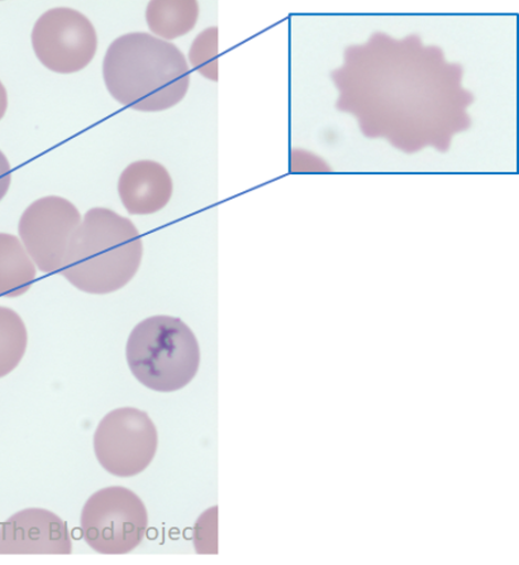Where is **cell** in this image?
<instances>
[{"instance_id":"6da1fadb","label":"cell","mask_w":519,"mask_h":565,"mask_svg":"<svg viewBox=\"0 0 519 565\" xmlns=\"http://www.w3.org/2000/svg\"><path fill=\"white\" fill-rule=\"evenodd\" d=\"M104 83L112 97L138 111H163L186 98L190 70L172 43L136 32L110 43L103 63Z\"/></svg>"},{"instance_id":"7a4b0ae2","label":"cell","mask_w":519,"mask_h":565,"mask_svg":"<svg viewBox=\"0 0 519 565\" xmlns=\"http://www.w3.org/2000/svg\"><path fill=\"white\" fill-rule=\"evenodd\" d=\"M144 257L135 224L107 207H93L66 250L63 275L77 290L107 295L133 281Z\"/></svg>"},{"instance_id":"3957f363","label":"cell","mask_w":519,"mask_h":565,"mask_svg":"<svg viewBox=\"0 0 519 565\" xmlns=\"http://www.w3.org/2000/svg\"><path fill=\"white\" fill-rule=\"evenodd\" d=\"M126 359L133 375L145 387L176 393L197 376L201 348L183 320L156 316L142 320L129 334Z\"/></svg>"},{"instance_id":"277c9868","label":"cell","mask_w":519,"mask_h":565,"mask_svg":"<svg viewBox=\"0 0 519 565\" xmlns=\"http://www.w3.org/2000/svg\"><path fill=\"white\" fill-rule=\"evenodd\" d=\"M81 527L85 543L94 552L125 555L144 542L149 515L134 491L112 486L93 493L85 502Z\"/></svg>"},{"instance_id":"5b68a950","label":"cell","mask_w":519,"mask_h":565,"mask_svg":"<svg viewBox=\"0 0 519 565\" xmlns=\"http://www.w3.org/2000/svg\"><path fill=\"white\" fill-rule=\"evenodd\" d=\"M159 437L151 417L135 407H120L103 417L94 434V454L116 477H135L152 463Z\"/></svg>"},{"instance_id":"8992f818","label":"cell","mask_w":519,"mask_h":565,"mask_svg":"<svg viewBox=\"0 0 519 565\" xmlns=\"http://www.w3.org/2000/svg\"><path fill=\"white\" fill-rule=\"evenodd\" d=\"M32 46L40 63L57 74L80 73L98 49L92 22L72 8L43 13L32 31Z\"/></svg>"},{"instance_id":"52a82bcc","label":"cell","mask_w":519,"mask_h":565,"mask_svg":"<svg viewBox=\"0 0 519 565\" xmlns=\"http://www.w3.org/2000/svg\"><path fill=\"white\" fill-rule=\"evenodd\" d=\"M82 221L77 207L62 196L41 198L25 209L20 221V237L40 271H62L68 243Z\"/></svg>"},{"instance_id":"ba28073f","label":"cell","mask_w":519,"mask_h":565,"mask_svg":"<svg viewBox=\"0 0 519 565\" xmlns=\"http://www.w3.org/2000/svg\"><path fill=\"white\" fill-rule=\"evenodd\" d=\"M73 543L63 519L43 509L17 512L0 526V554L71 555Z\"/></svg>"},{"instance_id":"9c48e42d","label":"cell","mask_w":519,"mask_h":565,"mask_svg":"<svg viewBox=\"0 0 519 565\" xmlns=\"http://www.w3.org/2000/svg\"><path fill=\"white\" fill-rule=\"evenodd\" d=\"M174 191L169 171L150 160L136 161L120 173L118 194L127 212L150 215L166 207Z\"/></svg>"},{"instance_id":"30bf717a","label":"cell","mask_w":519,"mask_h":565,"mask_svg":"<svg viewBox=\"0 0 519 565\" xmlns=\"http://www.w3.org/2000/svg\"><path fill=\"white\" fill-rule=\"evenodd\" d=\"M36 280V265L12 234L0 233V297L19 298Z\"/></svg>"},{"instance_id":"8fae6325","label":"cell","mask_w":519,"mask_h":565,"mask_svg":"<svg viewBox=\"0 0 519 565\" xmlns=\"http://www.w3.org/2000/svg\"><path fill=\"white\" fill-rule=\"evenodd\" d=\"M199 12L195 0H151L147 6L146 21L156 36L171 41L193 31Z\"/></svg>"},{"instance_id":"7c38bea8","label":"cell","mask_w":519,"mask_h":565,"mask_svg":"<svg viewBox=\"0 0 519 565\" xmlns=\"http://www.w3.org/2000/svg\"><path fill=\"white\" fill-rule=\"evenodd\" d=\"M28 344V328L22 318L14 310L0 307V379L19 367Z\"/></svg>"},{"instance_id":"4fadbf2b","label":"cell","mask_w":519,"mask_h":565,"mask_svg":"<svg viewBox=\"0 0 519 565\" xmlns=\"http://www.w3.org/2000/svg\"><path fill=\"white\" fill-rule=\"evenodd\" d=\"M189 61L199 74L219 82V29L210 28L198 34L189 51Z\"/></svg>"},{"instance_id":"5bb4252c","label":"cell","mask_w":519,"mask_h":565,"mask_svg":"<svg viewBox=\"0 0 519 565\" xmlns=\"http://www.w3.org/2000/svg\"><path fill=\"white\" fill-rule=\"evenodd\" d=\"M218 507L203 512L195 524L194 544L199 554H218Z\"/></svg>"},{"instance_id":"9a60e30c","label":"cell","mask_w":519,"mask_h":565,"mask_svg":"<svg viewBox=\"0 0 519 565\" xmlns=\"http://www.w3.org/2000/svg\"><path fill=\"white\" fill-rule=\"evenodd\" d=\"M12 182V170L10 161L6 158V154L0 151V202L4 199L8 190L11 188Z\"/></svg>"},{"instance_id":"2e32d148","label":"cell","mask_w":519,"mask_h":565,"mask_svg":"<svg viewBox=\"0 0 519 565\" xmlns=\"http://www.w3.org/2000/svg\"><path fill=\"white\" fill-rule=\"evenodd\" d=\"M8 109V94L2 82H0V120L6 116Z\"/></svg>"}]
</instances>
